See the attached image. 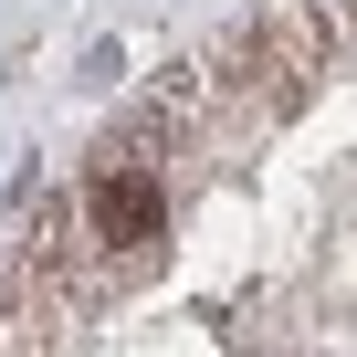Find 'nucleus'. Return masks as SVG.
<instances>
[{
    "instance_id": "f257e3e1",
    "label": "nucleus",
    "mask_w": 357,
    "mask_h": 357,
    "mask_svg": "<svg viewBox=\"0 0 357 357\" xmlns=\"http://www.w3.org/2000/svg\"><path fill=\"white\" fill-rule=\"evenodd\" d=\"M84 200H95V211H84L95 242H105V252H137V242L158 231V168H147V158H95V190H84Z\"/></svg>"
}]
</instances>
